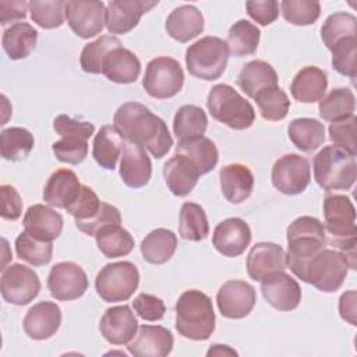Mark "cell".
I'll return each mask as SVG.
<instances>
[{
  "mask_svg": "<svg viewBox=\"0 0 357 357\" xmlns=\"http://www.w3.org/2000/svg\"><path fill=\"white\" fill-rule=\"evenodd\" d=\"M280 8L283 18L298 26L314 24L321 14V4L315 0H283Z\"/></svg>",
  "mask_w": 357,
  "mask_h": 357,
  "instance_id": "681fc988",
  "label": "cell"
},
{
  "mask_svg": "<svg viewBox=\"0 0 357 357\" xmlns=\"http://www.w3.org/2000/svg\"><path fill=\"white\" fill-rule=\"evenodd\" d=\"M52 151L57 160L78 165L88 155V141L81 138H61L60 141L53 142Z\"/></svg>",
  "mask_w": 357,
  "mask_h": 357,
  "instance_id": "f5cc1de1",
  "label": "cell"
},
{
  "mask_svg": "<svg viewBox=\"0 0 357 357\" xmlns=\"http://www.w3.org/2000/svg\"><path fill=\"white\" fill-rule=\"evenodd\" d=\"M229 49L218 36H204L185 50V66L191 75L205 81L218 79L226 70Z\"/></svg>",
  "mask_w": 357,
  "mask_h": 357,
  "instance_id": "52a82bcc",
  "label": "cell"
},
{
  "mask_svg": "<svg viewBox=\"0 0 357 357\" xmlns=\"http://www.w3.org/2000/svg\"><path fill=\"white\" fill-rule=\"evenodd\" d=\"M165 28L170 38L185 43L202 33L204 17L195 6L184 4L169 14Z\"/></svg>",
  "mask_w": 357,
  "mask_h": 357,
  "instance_id": "4316f807",
  "label": "cell"
},
{
  "mask_svg": "<svg viewBox=\"0 0 357 357\" xmlns=\"http://www.w3.org/2000/svg\"><path fill=\"white\" fill-rule=\"evenodd\" d=\"M290 141L303 152H312L325 141V127L315 119L301 117L290 121L287 127Z\"/></svg>",
  "mask_w": 357,
  "mask_h": 357,
  "instance_id": "d590c367",
  "label": "cell"
},
{
  "mask_svg": "<svg viewBox=\"0 0 357 357\" xmlns=\"http://www.w3.org/2000/svg\"><path fill=\"white\" fill-rule=\"evenodd\" d=\"M66 20L77 36L89 39L102 32L106 22V7L96 0L66 1Z\"/></svg>",
  "mask_w": 357,
  "mask_h": 357,
  "instance_id": "4fadbf2b",
  "label": "cell"
},
{
  "mask_svg": "<svg viewBox=\"0 0 357 357\" xmlns=\"http://www.w3.org/2000/svg\"><path fill=\"white\" fill-rule=\"evenodd\" d=\"M261 291L269 305L279 311H293L301 301V287L284 271L269 273L261 280Z\"/></svg>",
  "mask_w": 357,
  "mask_h": 357,
  "instance_id": "2e32d148",
  "label": "cell"
},
{
  "mask_svg": "<svg viewBox=\"0 0 357 357\" xmlns=\"http://www.w3.org/2000/svg\"><path fill=\"white\" fill-rule=\"evenodd\" d=\"M121 215L120 211L106 202H102L100 209L95 216L88 220H75V226L88 236H95L102 227L107 225H120Z\"/></svg>",
  "mask_w": 357,
  "mask_h": 357,
  "instance_id": "db71d44e",
  "label": "cell"
},
{
  "mask_svg": "<svg viewBox=\"0 0 357 357\" xmlns=\"http://www.w3.org/2000/svg\"><path fill=\"white\" fill-rule=\"evenodd\" d=\"M184 84V73L180 63L167 56L152 59L145 70L142 86L146 93L156 99L176 96Z\"/></svg>",
  "mask_w": 357,
  "mask_h": 357,
  "instance_id": "30bf717a",
  "label": "cell"
},
{
  "mask_svg": "<svg viewBox=\"0 0 357 357\" xmlns=\"http://www.w3.org/2000/svg\"><path fill=\"white\" fill-rule=\"evenodd\" d=\"M356 116L351 114L343 120L333 121L329 126V138L331 141L346 149L351 155H357V148H356Z\"/></svg>",
  "mask_w": 357,
  "mask_h": 357,
  "instance_id": "816d5d0a",
  "label": "cell"
},
{
  "mask_svg": "<svg viewBox=\"0 0 357 357\" xmlns=\"http://www.w3.org/2000/svg\"><path fill=\"white\" fill-rule=\"evenodd\" d=\"M53 130L61 138H81L88 141L95 132V126L89 121L75 120L67 114H59L53 120Z\"/></svg>",
  "mask_w": 357,
  "mask_h": 357,
  "instance_id": "11a10c76",
  "label": "cell"
},
{
  "mask_svg": "<svg viewBox=\"0 0 357 357\" xmlns=\"http://www.w3.org/2000/svg\"><path fill=\"white\" fill-rule=\"evenodd\" d=\"M257 301L255 289L244 280L225 282L216 294L219 312L229 319H240L247 317Z\"/></svg>",
  "mask_w": 357,
  "mask_h": 357,
  "instance_id": "9a60e30c",
  "label": "cell"
},
{
  "mask_svg": "<svg viewBox=\"0 0 357 357\" xmlns=\"http://www.w3.org/2000/svg\"><path fill=\"white\" fill-rule=\"evenodd\" d=\"M332 67L342 75L356 78L357 74V36L337 40L331 49Z\"/></svg>",
  "mask_w": 357,
  "mask_h": 357,
  "instance_id": "c3c4849f",
  "label": "cell"
},
{
  "mask_svg": "<svg viewBox=\"0 0 357 357\" xmlns=\"http://www.w3.org/2000/svg\"><path fill=\"white\" fill-rule=\"evenodd\" d=\"M127 349L135 357H165L173 349V335L160 325H141Z\"/></svg>",
  "mask_w": 357,
  "mask_h": 357,
  "instance_id": "ffe728a7",
  "label": "cell"
},
{
  "mask_svg": "<svg viewBox=\"0 0 357 357\" xmlns=\"http://www.w3.org/2000/svg\"><path fill=\"white\" fill-rule=\"evenodd\" d=\"M220 190L230 204L244 202L252 192L254 174L243 163L226 165L219 170Z\"/></svg>",
  "mask_w": 357,
  "mask_h": 357,
  "instance_id": "484cf974",
  "label": "cell"
},
{
  "mask_svg": "<svg viewBox=\"0 0 357 357\" xmlns=\"http://www.w3.org/2000/svg\"><path fill=\"white\" fill-rule=\"evenodd\" d=\"M1 192V218L7 220H17L22 213V199L18 191L8 184L0 187Z\"/></svg>",
  "mask_w": 357,
  "mask_h": 357,
  "instance_id": "680465c9",
  "label": "cell"
},
{
  "mask_svg": "<svg viewBox=\"0 0 357 357\" xmlns=\"http://www.w3.org/2000/svg\"><path fill=\"white\" fill-rule=\"evenodd\" d=\"M314 178L325 191L350 190L357 177L356 156L337 145L324 146L314 156Z\"/></svg>",
  "mask_w": 357,
  "mask_h": 357,
  "instance_id": "5b68a950",
  "label": "cell"
},
{
  "mask_svg": "<svg viewBox=\"0 0 357 357\" xmlns=\"http://www.w3.org/2000/svg\"><path fill=\"white\" fill-rule=\"evenodd\" d=\"M99 331L109 343L127 344L137 335L138 321L128 305H116L105 311Z\"/></svg>",
  "mask_w": 357,
  "mask_h": 357,
  "instance_id": "44dd1931",
  "label": "cell"
},
{
  "mask_svg": "<svg viewBox=\"0 0 357 357\" xmlns=\"http://www.w3.org/2000/svg\"><path fill=\"white\" fill-rule=\"evenodd\" d=\"M177 248V236L167 229L159 227L149 231L141 241L142 258L153 265L167 262Z\"/></svg>",
  "mask_w": 357,
  "mask_h": 357,
  "instance_id": "d6a6232c",
  "label": "cell"
},
{
  "mask_svg": "<svg viewBox=\"0 0 357 357\" xmlns=\"http://www.w3.org/2000/svg\"><path fill=\"white\" fill-rule=\"evenodd\" d=\"M158 6V0H112L106 7V28L110 33L123 35L132 31L141 17Z\"/></svg>",
  "mask_w": 357,
  "mask_h": 357,
  "instance_id": "e0dca14e",
  "label": "cell"
},
{
  "mask_svg": "<svg viewBox=\"0 0 357 357\" xmlns=\"http://www.w3.org/2000/svg\"><path fill=\"white\" fill-rule=\"evenodd\" d=\"M261 31L252 22L247 20H238L234 22L225 40L229 49V54L234 57H243L255 53L259 45Z\"/></svg>",
  "mask_w": 357,
  "mask_h": 357,
  "instance_id": "f35d334b",
  "label": "cell"
},
{
  "mask_svg": "<svg viewBox=\"0 0 357 357\" xmlns=\"http://www.w3.org/2000/svg\"><path fill=\"white\" fill-rule=\"evenodd\" d=\"M199 176L197 166L181 153H174L163 166L166 185L176 197L188 195L197 185Z\"/></svg>",
  "mask_w": 357,
  "mask_h": 357,
  "instance_id": "d4e9b609",
  "label": "cell"
},
{
  "mask_svg": "<svg viewBox=\"0 0 357 357\" xmlns=\"http://www.w3.org/2000/svg\"><path fill=\"white\" fill-rule=\"evenodd\" d=\"M284 251L275 243H257L247 257V272L252 280H262L269 273L284 271Z\"/></svg>",
  "mask_w": 357,
  "mask_h": 357,
  "instance_id": "cb8c5ba5",
  "label": "cell"
},
{
  "mask_svg": "<svg viewBox=\"0 0 357 357\" xmlns=\"http://www.w3.org/2000/svg\"><path fill=\"white\" fill-rule=\"evenodd\" d=\"M328 78L325 71L315 66L301 68L291 81V96L301 103L319 102L326 92Z\"/></svg>",
  "mask_w": 357,
  "mask_h": 357,
  "instance_id": "f546056e",
  "label": "cell"
},
{
  "mask_svg": "<svg viewBox=\"0 0 357 357\" xmlns=\"http://www.w3.org/2000/svg\"><path fill=\"white\" fill-rule=\"evenodd\" d=\"M178 231L184 240L201 241L209 234V223L204 208L194 202H184L180 209Z\"/></svg>",
  "mask_w": 357,
  "mask_h": 357,
  "instance_id": "60d3db41",
  "label": "cell"
},
{
  "mask_svg": "<svg viewBox=\"0 0 357 357\" xmlns=\"http://www.w3.org/2000/svg\"><path fill=\"white\" fill-rule=\"evenodd\" d=\"M141 73V63L135 53L126 47L113 49L105 59L102 74L116 84L135 82Z\"/></svg>",
  "mask_w": 357,
  "mask_h": 357,
  "instance_id": "f1b7e54d",
  "label": "cell"
},
{
  "mask_svg": "<svg viewBox=\"0 0 357 357\" xmlns=\"http://www.w3.org/2000/svg\"><path fill=\"white\" fill-rule=\"evenodd\" d=\"M279 78L275 68L264 60H251L243 66L237 75L238 88L251 99L266 88L279 86Z\"/></svg>",
  "mask_w": 357,
  "mask_h": 357,
  "instance_id": "4dcf8cb0",
  "label": "cell"
},
{
  "mask_svg": "<svg viewBox=\"0 0 357 357\" xmlns=\"http://www.w3.org/2000/svg\"><path fill=\"white\" fill-rule=\"evenodd\" d=\"M24 230L42 241L56 240L63 230V216L52 206L43 204L31 205L22 219Z\"/></svg>",
  "mask_w": 357,
  "mask_h": 357,
  "instance_id": "603a6c76",
  "label": "cell"
},
{
  "mask_svg": "<svg viewBox=\"0 0 357 357\" xmlns=\"http://www.w3.org/2000/svg\"><path fill=\"white\" fill-rule=\"evenodd\" d=\"M349 36H357V18L350 13L331 14L321 26V39L328 49Z\"/></svg>",
  "mask_w": 357,
  "mask_h": 357,
  "instance_id": "bcb514c9",
  "label": "cell"
},
{
  "mask_svg": "<svg viewBox=\"0 0 357 357\" xmlns=\"http://www.w3.org/2000/svg\"><path fill=\"white\" fill-rule=\"evenodd\" d=\"M174 153L187 156L199 170L201 176L209 173L219 160V152L212 139L206 137H198L192 139L178 141Z\"/></svg>",
  "mask_w": 357,
  "mask_h": 357,
  "instance_id": "836d02e7",
  "label": "cell"
},
{
  "mask_svg": "<svg viewBox=\"0 0 357 357\" xmlns=\"http://www.w3.org/2000/svg\"><path fill=\"white\" fill-rule=\"evenodd\" d=\"M272 184L284 195L301 194L310 184L311 167L304 156L287 153L279 158L272 167Z\"/></svg>",
  "mask_w": 357,
  "mask_h": 357,
  "instance_id": "7c38bea8",
  "label": "cell"
},
{
  "mask_svg": "<svg viewBox=\"0 0 357 357\" xmlns=\"http://www.w3.org/2000/svg\"><path fill=\"white\" fill-rule=\"evenodd\" d=\"M40 290V280L32 268L13 264L3 269L0 291L3 298L14 305L29 304Z\"/></svg>",
  "mask_w": 357,
  "mask_h": 357,
  "instance_id": "8fae6325",
  "label": "cell"
},
{
  "mask_svg": "<svg viewBox=\"0 0 357 357\" xmlns=\"http://www.w3.org/2000/svg\"><path fill=\"white\" fill-rule=\"evenodd\" d=\"M96 245L106 258L128 255L134 248L132 236L120 225H107L95 234Z\"/></svg>",
  "mask_w": 357,
  "mask_h": 357,
  "instance_id": "74e56055",
  "label": "cell"
},
{
  "mask_svg": "<svg viewBox=\"0 0 357 357\" xmlns=\"http://www.w3.org/2000/svg\"><path fill=\"white\" fill-rule=\"evenodd\" d=\"M206 356H237V351L226 344H213L208 350Z\"/></svg>",
  "mask_w": 357,
  "mask_h": 357,
  "instance_id": "6125c7cd",
  "label": "cell"
},
{
  "mask_svg": "<svg viewBox=\"0 0 357 357\" xmlns=\"http://www.w3.org/2000/svg\"><path fill=\"white\" fill-rule=\"evenodd\" d=\"M139 272L130 261H119L105 265L95 279L98 296L106 303L128 300L137 290Z\"/></svg>",
  "mask_w": 357,
  "mask_h": 357,
  "instance_id": "9c48e42d",
  "label": "cell"
},
{
  "mask_svg": "<svg viewBox=\"0 0 357 357\" xmlns=\"http://www.w3.org/2000/svg\"><path fill=\"white\" fill-rule=\"evenodd\" d=\"M132 307L139 318L151 322L162 319L166 311L163 301L159 297L148 293H139L134 298Z\"/></svg>",
  "mask_w": 357,
  "mask_h": 357,
  "instance_id": "9f6ffc18",
  "label": "cell"
},
{
  "mask_svg": "<svg viewBox=\"0 0 357 357\" xmlns=\"http://www.w3.org/2000/svg\"><path fill=\"white\" fill-rule=\"evenodd\" d=\"M318 109L325 121H339L354 114L356 96L349 88H336L319 100Z\"/></svg>",
  "mask_w": 357,
  "mask_h": 357,
  "instance_id": "ab89813d",
  "label": "cell"
},
{
  "mask_svg": "<svg viewBox=\"0 0 357 357\" xmlns=\"http://www.w3.org/2000/svg\"><path fill=\"white\" fill-rule=\"evenodd\" d=\"M212 300L201 290H185L176 303V329L190 340H206L215 331Z\"/></svg>",
  "mask_w": 357,
  "mask_h": 357,
  "instance_id": "277c9868",
  "label": "cell"
},
{
  "mask_svg": "<svg viewBox=\"0 0 357 357\" xmlns=\"http://www.w3.org/2000/svg\"><path fill=\"white\" fill-rule=\"evenodd\" d=\"M286 238V266L300 279L307 262L326 247L324 223L312 216H300L289 225Z\"/></svg>",
  "mask_w": 357,
  "mask_h": 357,
  "instance_id": "3957f363",
  "label": "cell"
},
{
  "mask_svg": "<svg viewBox=\"0 0 357 357\" xmlns=\"http://www.w3.org/2000/svg\"><path fill=\"white\" fill-rule=\"evenodd\" d=\"M120 177L130 188H141L146 185L152 176V163L139 144L124 141L121 148Z\"/></svg>",
  "mask_w": 357,
  "mask_h": 357,
  "instance_id": "d6986e66",
  "label": "cell"
},
{
  "mask_svg": "<svg viewBox=\"0 0 357 357\" xmlns=\"http://www.w3.org/2000/svg\"><path fill=\"white\" fill-rule=\"evenodd\" d=\"M60 325L61 310L53 301H40L32 305L22 321L25 333L33 340L52 337L59 331Z\"/></svg>",
  "mask_w": 357,
  "mask_h": 357,
  "instance_id": "7402d4cb",
  "label": "cell"
},
{
  "mask_svg": "<svg viewBox=\"0 0 357 357\" xmlns=\"http://www.w3.org/2000/svg\"><path fill=\"white\" fill-rule=\"evenodd\" d=\"M35 145L31 131L22 127L4 128L0 134V152L3 159L18 162L25 159Z\"/></svg>",
  "mask_w": 357,
  "mask_h": 357,
  "instance_id": "b9f144b4",
  "label": "cell"
},
{
  "mask_svg": "<svg viewBox=\"0 0 357 357\" xmlns=\"http://www.w3.org/2000/svg\"><path fill=\"white\" fill-rule=\"evenodd\" d=\"M208 127V117L202 107L195 105L181 106L173 119V132L178 141L202 137Z\"/></svg>",
  "mask_w": 357,
  "mask_h": 357,
  "instance_id": "8d00e7d4",
  "label": "cell"
},
{
  "mask_svg": "<svg viewBox=\"0 0 357 357\" xmlns=\"http://www.w3.org/2000/svg\"><path fill=\"white\" fill-rule=\"evenodd\" d=\"M31 20L43 29H54L64 24L66 1L63 0H32L28 3Z\"/></svg>",
  "mask_w": 357,
  "mask_h": 357,
  "instance_id": "7dc6e473",
  "label": "cell"
},
{
  "mask_svg": "<svg viewBox=\"0 0 357 357\" xmlns=\"http://www.w3.org/2000/svg\"><path fill=\"white\" fill-rule=\"evenodd\" d=\"M15 252L20 259L33 266H42L50 262L53 254L52 241H42L25 230L15 238Z\"/></svg>",
  "mask_w": 357,
  "mask_h": 357,
  "instance_id": "ee69618b",
  "label": "cell"
},
{
  "mask_svg": "<svg viewBox=\"0 0 357 357\" xmlns=\"http://www.w3.org/2000/svg\"><path fill=\"white\" fill-rule=\"evenodd\" d=\"M123 142L124 139L114 128V126L100 127L92 144V156L96 163L106 170H113L116 167L119 156L121 155Z\"/></svg>",
  "mask_w": 357,
  "mask_h": 357,
  "instance_id": "e575fe53",
  "label": "cell"
},
{
  "mask_svg": "<svg viewBox=\"0 0 357 357\" xmlns=\"http://www.w3.org/2000/svg\"><path fill=\"white\" fill-rule=\"evenodd\" d=\"M38 40V31L28 22H17L6 28L1 43L6 54L11 60H21L28 57Z\"/></svg>",
  "mask_w": 357,
  "mask_h": 357,
  "instance_id": "1f68e13d",
  "label": "cell"
},
{
  "mask_svg": "<svg viewBox=\"0 0 357 357\" xmlns=\"http://www.w3.org/2000/svg\"><path fill=\"white\" fill-rule=\"evenodd\" d=\"M206 107L216 121L233 130H245L255 120L252 105L227 84H218L211 88Z\"/></svg>",
  "mask_w": 357,
  "mask_h": 357,
  "instance_id": "8992f818",
  "label": "cell"
},
{
  "mask_svg": "<svg viewBox=\"0 0 357 357\" xmlns=\"http://www.w3.org/2000/svg\"><path fill=\"white\" fill-rule=\"evenodd\" d=\"M248 15L259 25L272 24L279 15V3L276 0H250L245 3Z\"/></svg>",
  "mask_w": 357,
  "mask_h": 357,
  "instance_id": "6f0895ef",
  "label": "cell"
},
{
  "mask_svg": "<svg viewBox=\"0 0 357 357\" xmlns=\"http://www.w3.org/2000/svg\"><path fill=\"white\" fill-rule=\"evenodd\" d=\"M113 126L124 141L139 144L156 159L163 158L173 145L166 123L138 102L123 103L114 113Z\"/></svg>",
  "mask_w": 357,
  "mask_h": 357,
  "instance_id": "6da1fadb",
  "label": "cell"
},
{
  "mask_svg": "<svg viewBox=\"0 0 357 357\" xmlns=\"http://www.w3.org/2000/svg\"><path fill=\"white\" fill-rule=\"evenodd\" d=\"M325 231H328L329 243L336 251L342 254L349 269L357 266V227H356V208L351 199L342 194H328L324 199Z\"/></svg>",
  "mask_w": 357,
  "mask_h": 357,
  "instance_id": "7a4b0ae2",
  "label": "cell"
},
{
  "mask_svg": "<svg viewBox=\"0 0 357 357\" xmlns=\"http://www.w3.org/2000/svg\"><path fill=\"white\" fill-rule=\"evenodd\" d=\"M100 205L102 202L98 198L96 192L91 187L81 184V188L77 197L66 208V211L71 216H74L75 220H88L98 213V211L100 209Z\"/></svg>",
  "mask_w": 357,
  "mask_h": 357,
  "instance_id": "f907efd6",
  "label": "cell"
},
{
  "mask_svg": "<svg viewBox=\"0 0 357 357\" xmlns=\"http://www.w3.org/2000/svg\"><path fill=\"white\" fill-rule=\"evenodd\" d=\"M262 119L268 121L283 120L290 109V100L287 93L279 86L266 88L258 92L254 98Z\"/></svg>",
  "mask_w": 357,
  "mask_h": 357,
  "instance_id": "f6af8a7d",
  "label": "cell"
},
{
  "mask_svg": "<svg viewBox=\"0 0 357 357\" xmlns=\"http://www.w3.org/2000/svg\"><path fill=\"white\" fill-rule=\"evenodd\" d=\"M347 269L342 254L325 247L307 262L300 279L324 293H333L343 284Z\"/></svg>",
  "mask_w": 357,
  "mask_h": 357,
  "instance_id": "ba28073f",
  "label": "cell"
},
{
  "mask_svg": "<svg viewBox=\"0 0 357 357\" xmlns=\"http://www.w3.org/2000/svg\"><path fill=\"white\" fill-rule=\"evenodd\" d=\"M121 42L113 35H103L96 40L84 46L79 57L81 68L89 74H100L106 56L116 47H120Z\"/></svg>",
  "mask_w": 357,
  "mask_h": 357,
  "instance_id": "7bdbcfd3",
  "label": "cell"
},
{
  "mask_svg": "<svg viewBox=\"0 0 357 357\" xmlns=\"http://www.w3.org/2000/svg\"><path fill=\"white\" fill-rule=\"evenodd\" d=\"M28 3L24 0H1L0 1V22L7 25L10 22L25 20ZM17 24V22H15Z\"/></svg>",
  "mask_w": 357,
  "mask_h": 357,
  "instance_id": "91938a15",
  "label": "cell"
},
{
  "mask_svg": "<svg viewBox=\"0 0 357 357\" xmlns=\"http://www.w3.org/2000/svg\"><path fill=\"white\" fill-rule=\"evenodd\" d=\"M81 188L77 174L70 169H59L47 178L43 190V201L53 208L66 209Z\"/></svg>",
  "mask_w": 357,
  "mask_h": 357,
  "instance_id": "83f0119b",
  "label": "cell"
},
{
  "mask_svg": "<svg viewBox=\"0 0 357 357\" xmlns=\"http://www.w3.org/2000/svg\"><path fill=\"white\" fill-rule=\"evenodd\" d=\"M251 243L248 223L240 218H229L218 223L212 234V244L223 257L236 258L241 255Z\"/></svg>",
  "mask_w": 357,
  "mask_h": 357,
  "instance_id": "ac0fdd59",
  "label": "cell"
},
{
  "mask_svg": "<svg viewBox=\"0 0 357 357\" xmlns=\"http://www.w3.org/2000/svg\"><path fill=\"white\" fill-rule=\"evenodd\" d=\"M47 289L52 297L59 301L75 300L88 290V278L78 264L71 261L59 262L49 272Z\"/></svg>",
  "mask_w": 357,
  "mask_h": 357,
  "instance_id": "5bb4252c",
  "label": "cell"
},
{
  "mask_svg": "<svg viewBox=\"0 0 357 357\" xmlns=\"http://www.w3.org/2000/svg\"><path fill=\"white\" fill-rule=\"evenodd\" d=\"M356 300H357L356 290L346 291L339 298V314L342 319H344L353 326L357 325L356 324Z\"/></svg>",
  "mask_w": 357,
  "mask_h": 357,
  "instance_id": "94428289",
  "label": "cell"
}]
</instances>
